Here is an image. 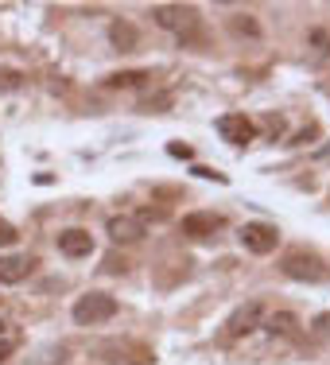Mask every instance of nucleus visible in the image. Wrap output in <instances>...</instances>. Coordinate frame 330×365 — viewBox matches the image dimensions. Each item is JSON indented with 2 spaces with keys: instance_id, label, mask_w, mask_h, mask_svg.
Wrapping results in <instances>:
<instances>
[{
  "instance_id": "11",
  "label": "nucleus",
  "mask_w": 330,
  "mask_h": 365,
  "mask_svg": "<svg viewBox=\"0 0 330 365\" xmlns=\"http://www.w3.org/2000/svg\"><path fill=\"white\" fill-rule=\"evenodd\" d=\"M268 334H280V338H292V334H299V319L292 315V311H280V315H272L264 323Z\"/></svg>"
},
{
  "instance_id": "13",
  "label": "nucleus",
  "mask_w": 330,
  "mask_h": 365,
  "mask_svg": "<svg viewBox=\"0 0 330 365\" xmlns=\"http://www.w3.org/2000/svg\"><path fill=\"white\" fill-rule=\"evenodd\" d=\"M230 28L237 31V36H260V24L253 20V16H233Z\"/></svg>"
},
{
  "instance_id": "18",
  "label": "nucleus",
  "mask_w": 330,
  "mask_h": 365,
  "mask_svg": "<svg viewBox=\"0 0 330 365\" xmlns=\"http://www.w3.org/2000/svg\"><path fill=\"white\" fill-rule=\"evenodd\" d=\"M0 338H8V327L4 323H0Z\"/></svg>"
},
{
  "instance_id": "14",
  "label": "nucleus",
  "mask_w": 330,
  "mask_h": 365,
  "mask_svg": "<svg viewBox=\"0 0 330 365\" xmlns=\"http://www.w3.org/2000/svg\"><path fill=\"white\" fill-rule=\"evenodd\" d=\"M144 71H125V74H113L109 78V86H136V82H144Z\"/></svg>"
},
{
  "instance_id": "4",
  "label": "nucleus",
  "mask_w": 330,
  "mask_h": 365,
  "mask_svg": "<svg viewBox=\"0 0 330 365\" xmlns=\"http://www.w3.org/2000/svg\"><path fill=\"white\" fill-rule=\"evenodd\" d=\"M237 237H241V245H245L249 253H272V249L280 245V233H276V225H268V222H245L237 230Z\"/></svg>"
},
{
  "instance_id": "15",
  "label": "nucleus",
  "mask_w": 330,
  "mask_h": 365,
  "mask_svg": "<svg viewBox=\"0 0 330 365\" xmlns=\"http://www.w3.org/2000/svg\"><path fill=\"white\" fill-rule=\"evenodd\" d=\"M16 237H20V233H16V225L0 218V245H16Z\"/></svg>"
},
{
  "instance_id": "8",
  "label": "nucleus",
  "mask_w": 330,
  "mask_h": 365,
  "mask_svg": "<svg viewBox=\"0 0 330 365\" xmlns=\"http://www.w3.org/2000/svg\"><path fill=\"white\" fill-rule=\"evenodd\" d=\"M58 253L63 257H90L93 253V237H90V230H63L58 233Z\"/></svg>"
},
{
  "instance_id": "12",
  "label": "nucleus",
  "mask_w": 330,
  "mask_h": 365,
  "mask_svg": "<svg viewBox=\"0 0 330 365\" xmlns=\"http://www.w3.org/2000/svg\"><path fill=\"white\" fill-rule=\"evenodd\" d=\"M109 36H113V43H117V51H133L136 47V28L133 24H113Z\"/></svg>"
},
{
  "instance_id": "6",
  "label": "nucleus",
  "mask_w": 330,
  "mask_h": 365,
  "mask_svg": "<svg viewBox=\"0 0 330 365\" xmlns=\"http://www.w3.org/2000/svg\"><path fill=\"white\" fill-rule=\"evenodd\" d=\"M218 133H222V140H230L237 148L257 140V125L245 117V113H225V117H218Z\"/></svg>"
},
{
  "instance_id": "17",
  "label": "nucleus",
  "mask_w": 330,
  "mask_h": 365,
  "mask_svg": "<svg viewBox=\"0 0 330 365\" xmlns=\"http://www.w3.org/2000/svg\"><path fill=\"white\" fill-rule=\"evenodd\" d=\"M16 78H20V74H12V71H0V86H4V90H12V86H16Z\"/></svg>"
},
{
  "instance_id": "7",
  "label": "nucleus",
  "mask_w": 330,
  "mask_h": 365,
  "mask_svg": "<svg viewBox=\"0 0 330 365\" xmlns=\"http://www.w3.org/2000/svg\"><path fill=\"white\" fill-rule=\"evenodd\" d=\"M260 319H264V303H260V299L237 307L230 319H225V338H241V334H249V330H257Z\"/></svg>"
},
{
  "instance_id": "16",
  "label": "nucleus",
  "mask_w": 330,
  "mask_h": 365,
  "mask_svg": "<svg viewBox=\"0 0 330 365\" xmlns=\"http://www.w3.org/2000/svg\"><path fill=\"white\" fill-rule=\"evenodd\" d=\"M12 350H16V342H12V338H0V361H8V358H12Z\"/></svg>"
},
{
  "instance_id": "10",
  "label": "nucleus",
  "mask_w": 330,
  "mask_h": 365,
  "mask_svg": "<svg viewBox=\"0 0 330 365\" xmlns=\"http://www.w3.org/2000/svg\"><path fill=\"white\" fill-rule=\"evenodd\" d=\"M218 230H222L218 214H187V218H183V233H187V237H195V241H206L210 233H218Z\"/></svg>"
},
{
  "instance_id": "1",
  "label": "nucleus",
  "mask_w": 330,
  "mask_h": 365,
  "mask_svg": "<svg viewBox=\"0 0 330 365\" xmlns=\"http://www.w3.org/2000/svg\"><path fill=\"white\" fill-rule=\"evenodd\" d=\"M117 315V299L105 292H90V295H78L74 307H71V319L78 327H98V323H109Z\"/></svg>"
},
{
  "instance_id": "5",
  "label": "nucleus",
  "mask_w": 330,
  "mask_h": 365,
  "mask_svg": "<svg viewBox=\"0 0 330 365\" xmlns=\"http://www.w3.org/2000/svg\"><path fill=\"white\" fill-rule=\"evenodd\" d=\"M105 233L117 245H136V241H144L148 225H144V218H136V214H113L105 222Z\"/></svg>"
},
{
  "instance_id": "9",
  "label": "nucleus",
  "mask_w": 330,
  "mask_h": 365,
  "mask_svg": "<svg viewBox=\"0 0 330 365\" xmlns=\"http://www.w3.org/2000/svg\"><path fill=\"white\" fill-rule=\"evenodd\" d=\"M31 268H36V260L24 257V253H8V257H0V284H20V280H28Z\"/></svg>"
},
{
  "instance_id": "19",
  "label": "nucleus",
  "mask_w": 330,
  "mask_h": 365,
  "mask_svg": "<svg viewBox=\"0 0 330 365\" xmlns=\"http://www.w3.org/2000/svg\"><path fill=\"white\" fill-rule=\"evenodd\" d=\"M0 303H4V299H0Z\"/></svg>"
},
{
  "instance_id": "3",
  "label": "nucleus",
  "mask_w": 330,
  "mask_h": 365,
  "mask_svg": "<svg viewBox=\"0 0 330 365\" xmlns=\"http://www.w3.org/2000/svg\"><path fill=\"white\" fill-rule=\"evenodd\" d=\"M280 268H284V276H288V280H303V284L326 280V264L315 253H288Z\"/></svg>"
},
{
  "instance_id": "2",
  "label": "nucleus",
  "mask_w": 330,
  "mask_h": 365,
  "mask_svg": "<svg viewBox=\"0 0 330 365\" xmlns=\"http://www.w3.org/2000/svg\"><path fill=\"white\" fill-rule=\"evenodd\" d=\"M152 20L160 24L163 31H175V36H190L198 28V12L190 4H155Z\"/></svg>"
}]
</instances>
